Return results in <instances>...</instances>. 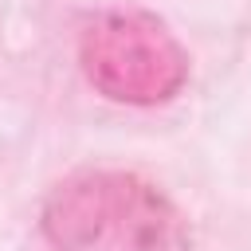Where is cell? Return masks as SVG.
<instances>
[{"mask_svg":"<svg viewBox=\"0 0 251 251\" xmlns=\"http://www.w3.org/2000/svg\"><path fill=\"white\" fill-rule=\"evenodd\" d=\"M39 227L55 251H192L184 212L126 169H82L59 180Z\"/></svg>","mask_w":251,"mask_h":251,"instance_id":"6da1fadb","label":"cell"},{"mask_svg":"<svg viewBox=\"0 0 251 251\" xmlns=\"http://www.w3.org/2000/svg\"><path fill=\"white\" fill-rule=\"evenodd\" d=\"M86 82L122 106H161L188 82V51L145 12H102L78 39Z\"/></svg>","mask_w":251,"mask_h":251,"instance_id":"7a4b0ae2","label":"cell"}]
</instances>
